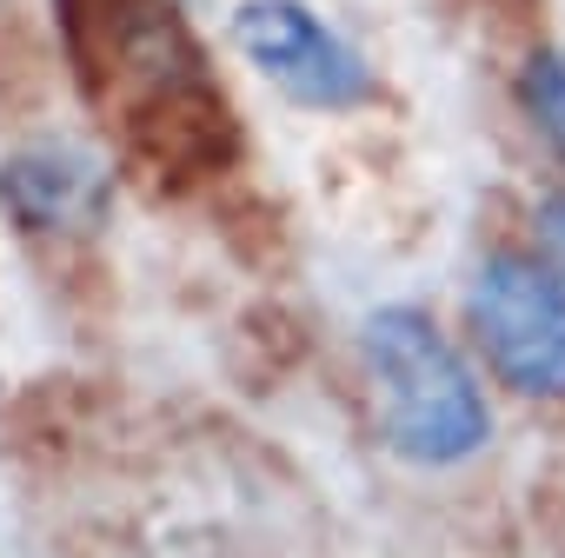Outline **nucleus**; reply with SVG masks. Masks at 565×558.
I'll use <instances>...</instances> for the list:
<instances>
[{"mask_svg": "<svg viewBox=\"0 0 565 558\" xmlns=\"http://www.w3.org/2000/svg\"><path fill=\"white\" fill-rule=\"evenodd\" d=\"M61 21L87 87L107 107L140 114L134 127L193 140L200 127L226 133V100L206 81V61L173 0H61Z\"/></svg>", "mask_w": 565, "mask_h": 558, "instance_id": "f257e3e1", "label": "nucleus"}, {"mask_svg": "<svg viewBox=\"0 0 565 558\" xmlns=\"http://www.w3.org/2000/svg\"><path fill=\"white\" fill-rule=\"evenodd\" d=\"M366 373L380 432L413 465H466L492 439V412L452 340L419 307H380L366 320Z\"/></svg>", "mask_w": 565, "mask_h": 558, "instance_id": "f03ea898", "label": "nucleus"}, {"mask_svg": "<svg viewBox=\"0 0 565 558\" xmlns=\"http://www.w3.org/2000/svg\"><path fill=\"white\" fill-rule=\"evenodd\" d=\"M466 320L492 373L525 399H565V279L525 253H492L472 272Z\"/></svg>", "mask_w": 565, "mask_h": 558, "instance_id": "7ed1b4c3", "label": "nucleus"}, {"mask_svg": "<svg viewBox=\"0 0 565 558\" xmlns=\"http://www.w3.org/2000/svg\"><path fill=\"white\" fill-rule=\"evenodd\" d=\"M233 41L279 94L313 114H347L373 100L366 54L347 34H333L307 0H246L233 14Z\"/></svg>", "mask_w": 565, "mask_h": 558, "instance_id": "20e7f679", "label": "nucleus"}, {"mask_svg": "<svg viewBox=\"0 0 565 558\" xmlns=\"http://www.w3.org/2000/svg\"><path fill=\"white\" fill-rule=\"evenodd\" d=\"M0 206L21 233H94L114 206V173L81 140H34L0 160Z\"/></svg>", "mask_w": 565, "mask_h": 558, "instance_id": "39448f33", "label": "nucleus"}, {"mask_svg": "<svg viewBox=\"0 0 565 558\" xmlns=\"http://www.w3.org/2000/svg\"><path fill=\"white\" fill-rule=\"evenodd\" d=\"M519 100H525L532 127L552 140V153L565 160V54H532L519 74Z\"/></svg>", "mask_w": 565, "mask_h": 558, "instance_id": "423d86ee", "label": "nucleus"}, {"mask_svg": "<svg viewBox=\"0 0 565 558\" xmlns=\"http://www.w3.org/2000/svg\"><path fill=\"white\" fill-rule=\"evenodd\" d=\"M539 246H545L552 272L565 279V193H552V200L539 206Z\"/></svg>", "mask_w": 565, "mask_h": 558, "instance_id": "0eeeda50", "label": "nucleus"}]
</instances>
